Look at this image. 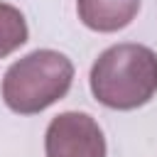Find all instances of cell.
Segmentation results:
<instances>
[{"instance_id": "obj_1", "label": "cell", "mask_w": 157, "mask_h": 157, "mask_svg": "<svg viewBox=\"0 0 157 157\" xmlns=\"http://www.w3.org/2000/svg\"><path fill=\"white\" fill-rule=\"evenodd\" d=\"M91 91L115 110L145 105L157 93V54L145 44H115L91 66Z\"/></svg>"}, {"instance_id": "obj_2", "label": "cell", "mask_w": 157, "mask_h": 157, "mask_svg": "<svg viewBox=\"0 0 157 157\" xmlns=\"http://www.w3.org/2000/svg\"><path fill=\"white\" fill-rule=\"evenodd\" d=\"M74 81V64L54 52L37 49L15 61L2 76V101L20 115H34L64 98Z\"/></svg>"}, {"instance_id": "obj_3", "label": "cell", "mask_w": 157, "mask_h": 157, "mask_svg": "<svg viewBox=\"0 0 157 157\" xmlns=\"http://www.w3.org/2000/svg\"><path fill=\"white\" fill-rule=\"evenodd\" d=\"M47 157H105V137L88 113H59L44 135Z\"/></svg>"}, {"instance_id": "obj_4", "label": "cell", "mask_w": 157, "mask_h": 157, "mask_svg": "<svg viewBox=\"0 0 157 157\" xmlns=\"http://www.w3.org/2000/svg\"><path fill=\"white\" fill-rule=\"evenodd\" d=\"M76 10L88 29L118 32L135 20L140 0H76Z\"/></svg>"}, {"instance_id": "obj_5", "label": "cell", "mask_w": 157, "mask_h": 157, "mask_svg": "<svg viewBox=\"0 0 157 157\" xmlns=\"http://www.w3.org/2000/svg\"><path fill=\"white\" fill-rule=\"evenodd\" d=\"M29 37L22 12L7 2H0V59L20 49Z\"/></svg>"}]
</instances>
